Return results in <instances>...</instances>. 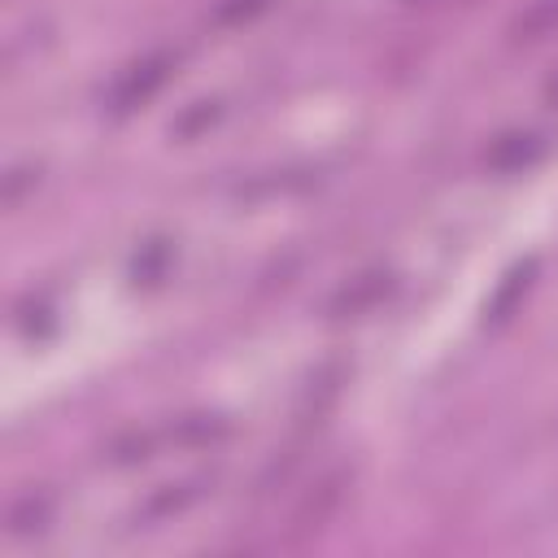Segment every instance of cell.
Here are the masks:
<instances>
[{"label":"cell","instance_id":"obj_1","mask_svg":"<svg viewBox=\"0 0 558 558\" xmlns=\"http://www.w3.org/2000/svg\"><path fill=\"white\" fill-rule=\"evenodd\" d=\"M349 484H353V471L349 466H331L323 475H314V484L296 497V506L288 510V523H283V545H301L310 536H318L344 506L349 497Z\"/></svg>","mask_w":558,"mask_h":558},{"label":"cell","instance_id":"obj_2","mask_svg":"<svg viewBox=\"0 0 558 558\" xmlns=\"http://www.w3.org/2000/svg\"><path fill=\"white\" fill-rule=\"evenodd\" d=\"M170 70H174V52H166V48L144 52L140 61H131L126 70H118V78L105 92V109L109 113H131L135 105H144L170 78Z\"/></svg>","mask_w":558,"mask_h":558},{"label":"cell","instance_id":"obj_3","mask_svg":"<svg viewBox=\"0 0 558 558\" xmlns=\"http://www.w3.org/2000/svg\"><path fill=\"white\" fill-rule=\"evenodd\" d=\"M392 288H397L392 270L371 266V270H357L353 279H344V283L327 296L323 310H327V318H362V314H371L375 305H384Z\"/></svg>","mask_w":558,"mask_h":558},{"label":"cell","instance_id":"obj_4","mask_svg":"<svg viewBox=\"0 0 558 558\" xmlns=\"http://www.w3.org/2000/svg\"><path fill=\"white\" fill-rule=\"evenodd\" d=\"M214 488V475H192V480H174V484H161V488H153L140 506H135V527H153V523H166V519H174V514H183V510H192L205 493Z\"/></svg>","mask_w":558,"mask_h":558},{"label":"cell","instance_id":"obj_5","mask_svg":"<svg viewBox=\"0 0 558 558\" xmlns=\"http://www.w3.org/2000/svg\"><path fill=\"white\" fill-rule=\"evenodd\" d=\"M545 148H549V140H545L541 131H501V135L484 148V166H488L493 174H519V170L536 166V161L545 157Z\"/></svg>","mask_w":558,"mask_h":558},{"label":"cell","instance_id":"obj_6","mask_svg":"<svg viewBox=\"0 0 558 558\" xmlns=\"http://www.w3.org/2000/svg\"><path fill=\"white\" fill-rule=\"evenodd\" d=\"M174 449L170 445V427H131V432H118L109 445H105V462L109 466H135V462H148L157 453Z\"/></svg>","mask_w":558,"mask_h":558},{"label":"cell","instance_id":"obj_7","mask_svg":"<svg viewBox=\"0 0 558 558\" xmlns=\"http://www.w3.org/2000/svg\"><path fill=\"white\" fill-rule=\"evenodd\" d=\"M52 514H57V497H52L48 488H26V493H17V497L9 501V536L22 541V536L48 532Z\"/></svg>","mask_w":558,"mask_h":558},{"label":"cell","instance_id":"obj_8","mask_svg":"<svg viewBox=\"0 0 558 558\" xmlns=\"http://www.w3.org/2000/svg\"><path fill=\"white\" fill-rule=\"evenodd\" d=\"M554 31H558V0H527L510 22V39L514 44H536V39H545Z\"/></svg>","mask_w":558,"mask_h":558},{"label":"cell","instance_id":"obj_9","mask_svg":"<svg viewBox=\"0 0 558 558\" xmlns=\"http://www.w3.org/2000/svg\"><path fill=\"white\" fill-rule=\"evenodd\" d=\"M170 266H174V244L170 240H144L140 248H135V257H131V283L140 288H148V283H161L166 275H170Z\"/></svg>","mask_w":558,"mask_h":558},{"label":"cell","instance_id":"obj_10","mask_svg":"<svg viewBox=\"0 0 558 558\" xmlns=\"http://www.w3.org/2000/svg\"><path fill=\"white\" fill-rule=\"evenodd\" d=\"M310 183H314L310 170H266V174L244 179V183L235 187V196H244V201H266V196H279V192H301V187H310Z\"/></svg>","mask_w":558,"mask_h":558},{"label":"cell","instance_id":"obj_11","mask_svg":"<svg viewBox=\"0 0 558 558\" xmlns=\"http://www.w3.org/2000/svg\"><path fill=\"white\" fill-rule=\"evenodd\" d=\"M532 270H536V262H523V266H514V270L501 279V288H497L493 301H488V323H501V318H510V314L519 310V301H523V292H527V283H532Z\"/></svg>","mask_w":558,"mask_h":558},{"label":"cell","instance_id":"obj_12","mask_svg":"<svg viewBox=\"0 0 558 558\" xmlns=\"http://www.w3.org/2000/svg\"><path fill=\"white\" fill-rule=\"evenodd\" d=\"M218 113H222V105H218V100H192V105L170 122V135L192 140V135H201L209 122H218Z\"/></svg>","mask_w":558,"mask_h":558},{"label":"cell","instance_id":"obj_13","mask_svg":"<svg viewBox=\"0 0 558 558\" xmlns=\"http://www.w3.org/2000/svg\"><path fill=\"white\" fill-rule=\"evenodd\" d=\"M270 0H218L214 4V22L218 26H240V22H248L253 13H262Z\"/></svg>","mask_w":558,"mask_h":558},{"label":"cell","instance_id":"obj_14","mask_svg":"<svg viewBox=\"0 0 558 558\" xmlns=\"http://www.w3.org/2000/svg\"><path fill=\"white\" fill-rule=\"evenodd\" d=\"M35 183H39V166H13L4 174V205L17 209L22 196H26V187H35Z\"/></svg>","mask_w":558,"mask_h":558},{"label":"cell","instance_id":"obj_15","mask_svg":"<svg viewBox=\"0 0 558 558\" xmlns=\"http://www.w3.org/2000/svg\"><path fill=\"white\" fill-rule=\"evenodd\" d=\"M545 100L558 105V74H549V83H545Z\"/></svg>","mask_w":558,"mask_h":558}]
</instances>
